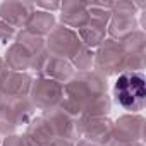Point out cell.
I'll return each mask as SVG.
<instances>
[{
  "instance_id": "30bf717a",
  "label": "cell",
  "mask_w": 146,
  "mask_h": 146,
  "mask_svg": "<svg viewBox=\"0 0 146 146\" xmlns=\"http://www.w3.org/2000/svg\"><path fill=\"white\" fill-rule=\"evenodd\" d=\"M78 122L81 139H86L98 146H102L110 137L113 129V122L108 117H81L78 119Z\"/></svg>"
},
{
  "instance_id": "ba28073f",
  "label": "cell",
  "mask_w": 146,
  "mask_h": 146,
  "mask_svg": "<svg viewBox=\"0 0 146 146\" xmlns=\"http://www.w3.org/2000/svg\"><path fill=\"white\" fill-rule=\"evenodd\" d=\"M41 117L45 119V122L50 127L55 139H65L70 143H76L78 139H81L78 119L72 117L69 112H65L62 107H55L52 110H46L41 113Z\"/></svg>"
},
{
  "instance_id": "603a6c76",
  "label": "cell",
  "mask_w": 146,
  "mask_h": 146,
  "mask_svg": "<svg viewBox=\"0 0 146 146\" xmlns=\"http://www.w3.org/2000/svg\"><path fill=\"white\" fill-rule=\"evenodd\" d=\"M45 146H74V143H70V141H65V139H53V141L46 143Z\"/></svg>"
},
{
  "instance_id": "8fae6325",
  "label": "cell",
  "mask_w": 146,
  "mask_h": 146,
  "mask_svg": "<svg viewBox=\"0 0 146 146\" xmlns=\"http://www.w3.org/2000/svg\"><path fill=\"white\" fill-rule=\"evenodd\" d=\"M35 11V4L29 2H4L0 5V19L5 21L14 29H24Z\"/></svg>"
},
{
  "instance_id": "cb8c5ba5",
  "label": "cell",
  "mask_w": 146,
  "mask_h": 146,
  "mask_svg": "<svg viewBox=\"0 0 146 146\" xmlns=\"http://www.w3.org/2000/svg\"><path fill=\"white\" fill-rule=\"evenodd\" d=\"M74 146H98V144L90 143V141H86V139H79V141H76V143H74Z\"/></svg>"
},
{
  "instance_id": "d4e9b609",
  "label": "cell",
  "mask_w": 146,
  "mask_h": 146,
  "mask_svg": "<svg viewBox=\"0 0 146 146\" xmlns=\"http://www.w3.org/2000/svg\"><path fill=\"white\" fill-rule=\"evenodd\" d=\"M9 67H7V64H5V60H4V57H0V76L4 74V72L7 70Z\"/></svg>"
},
{
  "instance_id": "4316f807",
  "label": "cell",
  "mask_w": 146,
  "mask_h": 146,
  "mask_svg": "<svg viewBox=\"0 0 146 146\" xmlns=\"http://www.w3.org/2000/svg\"><path fill=\"white\" fill-rule=\"evenodd\" d=\"M4 102H5V100H4V96H2V95H0V105H2Z\"/></svg>"
},
{
  "instance_id": "3957f363",
  "label": "cell",
  "mask_w": 146,
  "mask_h": 146,
  "mask_svg": "<svg viewBox=\"0 0 146 146\" xmlns=\"http://www.w3.org/2000/svg\"><path fill=\"white\" fill-rule=\"evenodd\" d=\"M144 4H131V2H119L112 7V16L107 26V36L115 41H122L129 35L139 29L137 24V9H143Z\"/></svg>"
},
{
  "instance_id": "277c9868",
  "label": "cell",
  "mask_w": 146,
  "mask_h": 146,
  "mask_svg": "<svg viewBox=\"0 0 146 146\" xmlns=\"http://www.w3.org/2000/svg\"><path fill=\"white\" fill-rule=\"evenodd\" d=\"M144 136V117L141 113H127L117 119L110 137L102 146H129L143 141Z\"/></svg>"
},
{
  "instance_id": "8992f818",
  "label": "cell",
  "mask_w": 146,
  "mask_h": 146,
  "mask_svg": "<svg viewBox=\"0 0 146 146\" xmlns=\"http://www.w3.org/2000/svg\"><path fill=\"white\" fill-rule=\"evenodd\" d=\"M28 98L31 100L35 108L43 112L52 110L55 107H60L64 102V84L50 78L38 76L36 79H33Z\"/></svg>"
},
{
  "instance_id": "d6986e66",
  "label": "cell",
  "mask_w": 146,
  "mask_h": 146,
  "mask_svg": "<svg viewBox=\"0 0 146 146\" xmlns=\"http://www.w3.org/2000/svg\"><path fill=\"white\" fill-rule=\"evenodd\" d=\"M17 125H16V120L11 113V108L9 105L4 102L0 105V136H12L16 132Z\"/></svg>"
},
{
  "instance_id": "484cf974",
  "label": "cell",
  "mask_w": 146,
  "mask_h": 146,
  "mask_svg": "<svg viewBox=\"0 0 146 146\" xmlns=\"http://www.w3.org/2000/svg\"><path fill=\"white\" fill-rule=\"evenodd\" d=\"M129 146H144V144H143V141H137V143H132V144H129Z\"/></svg>"
},
{
  "instance_id": "9a60e30c",
  "label": "cell",
  "mask_w": 146,
  "mask_h": 146,
  "mask_svg": "<svg viewBox=\"0 0 146 146\" xmlns=\"http://www.w3.org/2000/svg\"><path fill=\"white\" fill-rule=\"evenodd\" d=\"M76 74V69L72 67L70 60H65V58H57V57H48L43 70H41V74L43 78H50L53 81H58L62 84L69 83L72 78H74Z\"/></svg>"
},
{
  "instance_id": "7402d4cb",
  "label": "cell",
  "mask_w": 146,
  "mask_h": 146,
  "mask_svg": "<svg viewBox=\"0 0 146 146\" xmlns=\"http://www.w3.org/2000/svg\"><path fill=\"white\" fill-rule=\"evenodd\" d=\"M35 7L38 9H45V12H53V11H58L60 9V4L58 2H55V4H48V2H38V4H35Z\"/></svg>"
},
{
  "instance_id": "5bb4252c",
  "label": "cell",
  "mask_w": 146,
  "mask_h": 146,
  "mask_svg": "<svg viewBox=\"0 0 146 146\" xmlns=\"http://www.w3.org/2000/svg\"><path fill=\"white\" fill-rule=\"evenodd\" d=\"M36 52L29 50L26 45L19 43V41H12L11 46L7 48L5 52V64L11 70H16V72H26L28 69H31V62H33V57H35Z\"/></svg>"
},
{
  "instance_id": "e0dca14e",
  "label": "cell",
  "mask_w": 146,
  "mask_h": 146,
  "mask_svg": "<svg viewBox=\"0 0 146 146\" xmlns=\"http://www.w3.org/2000/svg\"><path fill=\"white\" fill-rule=\"evenodd\" d=\"M11 108V113L16 120V125L21 127V125H28L33 117L36 115V108L33 107L31 100L29 98H19V100H11V102H5Z\"/></svg>"
},
{
  "instance_id": "ffe728a7",
  "label": "cell",
  "mask_w": 146,
  "mask_h": 146,
  "mask_svg": "<svg viewBox=\"0 0 146 146\" xmlns=\"http://www.w3.org/2000/svg\"><path fill=\"white\" fill-rule=\"evenodd\" d=\"M16 36H17V29H14V28H12V26H9L5 21L0 19V41L7 45V43L14 41V40H16Z\"/></svg>"
},
{
  "instance_id": "7a4b0ae2",
  "label": "cell",
  "mask_w": 146,
  "mask_h": 146,
  "mask_svg": "<svg viewBox=\"0 0 146 146\" xmlns=\"http://www.w3.org/2000/svg\"><path fill=\"white\" fill-rule=\"evenodd\" d=\"M146 86L143 72H122L113 84V102L129 113H139L144 108Z\"/></svg>"
},
{
  "instance_id": "52a82bcc",
  "label": "cell",
  "mask_w": 146,
  "mask_h": 146,
  "mask_svg": "<svg viewBox=\"0 0 146 146\" xmlns=\"http://www.w3.org/2000/svg\"><path fill=\"white\" fill-rule=\"evenodd\" d=\"M93 67L105 78L125 72V55H124L120 41L107 38L98 46V50L95 53V65Z\"/></svg>"
},
{
  "instance_id": "83f0119b",
  "label": "cell",
  "mask_w": 146,
  "mask_h": 146,
  "mask_svg": "<svg viewBox=\"0 0 146 146\" xmlns=\"http://www.w3.org/2000/svg\"><path fill=\"white\" fill-rule=\"evenodd\" d=\"M0 146H2V136H0Z\"/></svg>"
},
{
  "instance_id": "9c48e42d",
  "label": "cell",
  "mask_w": 146,
  "mask_h": 146,
  "mask_svg": "<svg viewBox=\"0 0 146 146\" xmlns=\"http://www.w3.org/2000/svg\"><path fill=\"white\" fill-rule=\"evenodd\" d=\"M31 84H33V78L28 72H16L7 69L0 76V95L4 96L5 102L28 98L31 91Z\"/></svg>"
},
{
  "instance_id": "4fadbf2b",
  "label": "cell",
  "mask_w": 146,
  "mask_h": 146,
  "mask_svg": "<svg viewBox=\"0 0 146 146\" xmlns=\"http://www.w3.org/2000/svg\"><path fill=\"white\" fill-rule=\"evenodd\" d=\"M58 11H60L62 26L70 28L74 31L81 29L90 19V14H88L84 2H64V4H60Z\"/></svg>"
},
{
  "instance_id": "7c38bea8",
  "label": "cell",
  "mask_w": 146,
  "mask_h": 146,
  "mask_svg": "<svg viewBox=\"0 0 146 146\" xmlns=\"http://www.w3.org/2000/svg\"><path fill=\"white\" fill-rule=\"evenodd\" d=\"M110 19L105 17H93L90 16L88 23L78 29V36L81 40V43L88 48H98L105 40H107V26H108Z\"/></svg>"
},
{
  "instance_id": "44dd1931",
  "label": "cell",
  "mask_w": 146,
  "mask_h": 146,
  "mask_svg": "<svg viewBox=\"0 0 146 146\" xmlns=\"http://www.w3.org/2000/svg\"><path fill=\"white\" fill-rule=\"evenodd\" d=\"M2 146H29L26 136H17V134H12V136H7L5 139H2Z\"/></svg>"
},
{
  "instance_id": "ac0fdd59",
  "label": "cell",
  "mask_w": 146,
  "mask_h": 146,
  "mask_svg": "<svg viewBox=\"0 0 146 146\" xmlns=\"http://www.w3.org/2000/svg\"><path fill=\"white\" fill-rule=\"evenodd\" d=\"M72 67L76 69V72H88V70H93V65H95V52L88 46H81V50L72 57L70 60Z\"/></svg>"
},
{
  "instance_id": "5b68a950",
  "label": "cell",
  "mask_w": 146,
  "mask_h": 146,
  "mask_svg": "<svg viewBox=\"0 0 146 146\" xmlns=\"http://www.w3.org/2000/svg\"><path fill=\"white\" fill-rule=\"evenodd\" d=\"M83 43L78 36V31L65 28L62 24H55V28L50 31V35L45 38V48L52 57L57 58H65V60H72L79 50H81Z\"/></svg>"
},
{
  "instance_id": "2e32d148",
  "label": "cell",
  "mask_w": 146,
  "mask_h": 146,
  "mask_svg": "<svg viewBox=\"0 0 146 146\" xmlns=\"http://www.w3.org/2000/svg\"><path fill=\"white\" fill-rule=\"evenodd\" d=\"M53 28H55V17H53V14L45 12V11H35L24 26L26 31H29L36 36H41V38H46Z\"/></svg>"
},
{
  "instance_id": "6da1fadb",
  "label": "cell",
  "mask_w": 146,
  "mask_h": 146,
  "mask_svg": "<svg viewBox=\"0 0 146 146\" xmlns=\"http://www.w3.org/2000/svg\"><path fill=\"white\" fill-rule=\"evenodd\" d=\"M107 78L98 70L76 72L74 78L64 84V102L62 108L69 112L72 117H83L88 108L102 96L108 95Z\"/></svg>"
}]
</instances>
